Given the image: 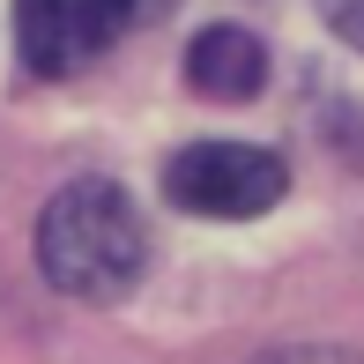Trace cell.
<instances>
[{
    "mask_svg": "<svg viewBox=\"0 0 364 364\" xmlns=\"http://www.w3.org/2000/svg\"><path fill=\"white\" fill-rule=\"evenodd\" d=\"M38 268L53 275V290L90 297V305L127 297L149 268V230L134 216V201L112 178L60 186L45 201V216H38Z\"/></svg>",
    "mask_w": 364,
    "mask_h": 364,
    "instance_id": "cell-1",
    "label": "cell"
},
{
    "mask_svg": "<svg viewBox=\"0 0 364 364\" xmlns=\"http://www.w3.org/2000/svg\"><path fill=\"white\" fill-rule=\"evenodd\" d=\"M290 171L275 149H253V141H193L164 164V193L171 208L186 216H223V223H245V216H268L283 201Z\"/></svg>",
    "mask_w": 364,
    "mask_h": 364,
    "instance_id": "cell-2",
    "label": "cell"
},
{
    "mask_svg": "<svg viewBox=\"0 0 364 364\" xmlns=\"http://www.w3.org/2000/svg\"><path fill=\"white\" fill-rule=\"evenodd\" d=\"M156 8L164 0H15V53H23L30 75L60 82V75L90 68L97 53H112Z\"/></svg>",
    "mask_w": 364,
    "mask_h": 364,
    "instance_id": "cell-3",
    "label": "cell"
},
{
    "mask_svg": "<svg viewBox=\"0 0 364 364\" xmlns=\"http://www.w3.org/2000/svg\"><path fill=\"white\" fill-rule=\"evenodd\" d=\"M186 82L193 97H216V105H245V97L268 90V53H260L253 30L238 23H216L186 45Z\"/></svg>",
    "mask_w": 364,
    "mask_h": 364,
    "instance_id": "cell-4",
    "label": "cell"
},
{
    "mask_svg": "<svg viewBox=\"0 0 364 364\" xmlns=\"http://www.w3.org/2000/svg\"><path fill=\"white\" fill-rule=\"evenodd\" d=\"M320 15L335 23V38H350L357 53H364V0H320Z\"/></svg>",
    "mask_w": 364,
    "mask_h": 364,
    "instance_id": "cell-5",
    "label": "cell"
},
{
    "mask_svg": "<svg viewBox=\"0 0 364 364\" xmlns=\"http://www.w3.org/2000/svg\"><path fill=\"white\" fill-rule=\"evenodd\" d=\"M253 364H364V357H350V350H268Z\"/></svg>",
    "mask_w": 364,
    "mask_h": 364,
    "instance_id": "cell-6",
    "label": "cell"
}]
</instances>
